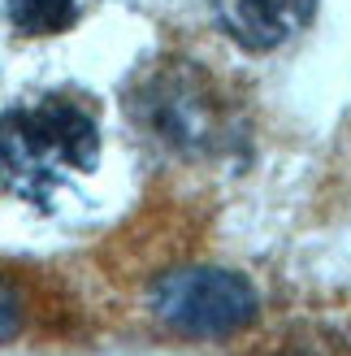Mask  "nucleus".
I'll use <instances>...</instances> for the list:
<instances>
[{
    "label": "nucleus",
    "instance_id": "1",
    "mask_svg": "<svg viewBox=\"0 0 351 356\" xmlns=\"http://www.w3.org/2000/svg\"><path fill=\"white\" fill-rule=\"evenodd\" d=\"M100 122L69 96L22 100L0 113V187L26 204H52L57 195L96 174Z\"/></svg>",
    "mask_w": 351,
    "mask_h": 356
},
{
    "label": "nucleus",
    "instance_id": "2",
    "mask_svg": "<svg viewBox=\"0 0 351 356\" xmlns=\"http://www.w3.org/2000/svg\"><path fill=\"white\" fill-rule=\"evenodd\" d=\"M126 104L135 127L178 161L221 156L234 139L230 100L196 61H156L135 79Z\"/></svg>",
    "mask_w": 351,
    "mask_h": 356
},
{
    "label": "nucleus",
    "instance_id": "3",
    "mask_svg": "<svg viewBox=\"0 0 351 356\" xmlns=\"http://www.w3.org/2000/svg\"><path fill=\"white\" fill-rule=\"evenodd\" d=\"M148 305L182 339H234L260 317V291L225 265H182L152 282Z\"/></svg>",
    "mask_w": 351,
    "mask_h": 356
},
{
    "label": "nucleus",
    "instance_id": "4",
    "mask_svg": "<svg viewBox=\"0 0 351 356\" xmlns=\"http://www.w3.org/2000/svg\"><path fill=\"white\" fill-rule=\"evenodd\" d=\"M321 0H208L213 22L243 52H277L317 17Z\"/></svg>",
    "mask_w": 351,
    "mask_h": 356
},
{
    "label": "nucleus",
    "instance_id": "5",
    "mask_svg": "<svg viewBox=\"0 0 351 356\" xmlns=\"http://www.w3.org/2000/svg\"><path fill=\"white\" fill-rule=\"evenodd\" d=\"M5 17L17 35H61L74 26L78 0H5Z\"/></svg>",
    "mask_w": 351,
    "mask_h": 356
},
{
    "label": "nucleus",
    "instance_id": "6",
    "mask_svg": "<svg viewBox=\"0 0 351 356\" xmlns=\"http://www.w3.org/2000/svg\"><path fill=\"white\" fill-rule=\"evenodd\" d=\"M17 330H22V300H17V291L0 278V343H9Z\"/></svg>",
    "mask_w": 351,
    "mask_h": 356
},
{
    "label": "nucleus",
    "instance_id": "7",
    "mask_svg": "<svg viewBox=\"0 0 351 356\" xmlns=\"http://www.w3.org/2000/svg\"><path fill=\"white\" fill-rule=\"evenodd\" d=\"M300 356H308V352H300Z\"/></svg>",
    "mask_w": 351,
    "mask_h": 356
}]
</instances>
